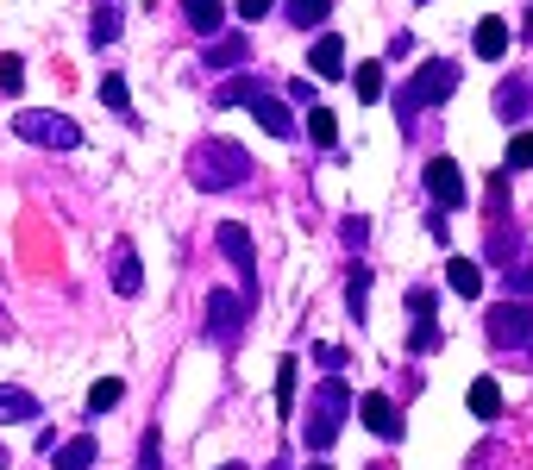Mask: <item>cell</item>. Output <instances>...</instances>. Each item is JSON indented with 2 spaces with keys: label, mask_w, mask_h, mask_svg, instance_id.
Here are the masks:
<instances>
[{
  "label": "cell",
  "mask_w": 533,
  "mask_h": 470,
  "mask_svg": "<svg viewBox=\"0 0 533 470\" xmlns=\"http://www.w3.org/2000/svg\"><path fill=\"white\" fill-rule=\"evenodd\" d=\"M120 395H126V383H120V376H101V383L88 389V414H107L113 402H120Z\"/></svg>",
  "instance_id": "23"
},
{
  "label": "cell",
  "mask_w": 533,
  "mask_h": 470,
  "mask_svg": "<svg viewBox=\"0 0 533 470\" xmlns=\"http://www.w3.org/2000/svg\"><path fill=\"white\" fill-rule=\"evenodd\" d=\"M508 19H477V32H471V51L483 57V63H496V57H508Z\"/></svg>",
  "instance_id": "11"
},
{
  "label": "cell",
  "mask_w": 533,
  "mask_h": 470,
  "mask_svg": "<svg viewBox=\"0 0 533 470\" xmlns=\"http://www.w3.org/2000/svg\"><path fill=\"white\" fill-rule=\"evenodd\" d=\"M0 333H7V308H0Z\"/></svg>",
  "instance_id": "36"
},
{
  "label": "cell",
  "mask_w": 533,
  "mask_h": 470,
  "mask_svg": "<svg viewBox=\"0 0 533 470\" xmlns=\"http://www.w3.org/2000/svg\"><path fill=\"white\" fill-rule=\"evenodd\" d=\"M189 182L207 188V195L245 188V182H251V157H245V145H233V138H207V145H195V151H189Z\"/></svg>",
  "instance_id": "1"
},
{
  "label": "cell",
  "mask_w": 533,
  "mask_h": 470,
  "mask_svg": "<svg viewBox=\"0 0 533 470\" xmlns=\"http://www.w3.org/2000/svg\"><path fill=\"white\" fill-rule=\"evenodd\" d=\"M471 414H477V420H502V389H496V376H477V383H471Z\"/></svg>",
  "instance_id": "17"
},
{
  "label": "cell",
  "mask_w": 533,
  "mask_h": 470,
  "mask_svg": "<svg viewBox=\"0 0 533 470\" xmlns=\"http://www.w3.org/2000/svg\"><path fill=\"white\" fill-rule=\"evenodd\" d=\"M446 289L465 295V301H477L483 295V270L471 264V257H452V264H446Z\"/></svg>",
  "instance_id": "14"
},
{
  "label": "cell",
  "mask_w": 533,
  "mask_h": 470,
  "mask_svg": "<svg viewBox=\"0 0 533 470\" xmlns=\"http://www.w3.org/2000/svg\"><path fill=\"white\" fill-rule=\"evenodd\" d=\"M258 88H264V76H233V82H226V88L214 94V101H220V107H239V101H251Z\"/></svg>",
  "instance_id": "27"
},
{
  "label": "cell",
  "mask_w": 533,
  "mask_h": 470,
  "mask_svg": "<svg viewBox=\"0 0 533 470\" xmlns=\"http://www.w3.org/2000/svg\"><path fill=\"white\" fill-rule=\"evenodd\" d=\"M220 470H245V464H220Z\"/></svg>",
  "instance_id": "38"
},
{
  "label": "cell",
  "mask_w": 533,
  "mask_h": 470,
  "mask_svg": "<svg viewBox=\"0 0 533 470\" xmlns=\"http://www.w3.org/2000/svg\"><path fill=\"white\" fill-rule=\"evenodd\" d=\"M345 308H352V320H364V308H370V270L364 264L352 270V282H345Z\"/></svg>",
  "instance_id": "22"
},
{
  "label": "cell",
  "mask_w": 533,
  "mask_h": 470,
  "mask_svg": "<svg viewBox=\"0 0 533 470\" xmlns=\"http://www.w3.org/2000/svg\"><path fill=\"white\" fill-rule=\"evenodd\" d=\"M527 107H533V88H527L521 76H508V82L496 88V113H502V120H527Z\"/></svg>",
  "instance_id": "13"
},
{
  "label": "cell",
  "mask_w": 533,
  "mask_h": 470,
  "mask_svg": "<svg viewBox=\"0 0 533 470\" xmlns=\"http://www.w3.org/2000/svg\"><path fill=\"white\" fill-rule=\"evenodd\" d=\"M345 414H352V389H345V376H327L308 402V420H301L308 452H333V439L345 433Z\"/></svg>",
  "instance_id": "2"
},
{
  "label": "cell",
  "mask_w": 533,
  "mask_h": 470,
  "mask_svg": "<svg viewBox=\"0 0 533 470\" xmlns=\"http://www.w3.org/2000/svg\"><path fill=\"white\" fill-rule=\"evenodd\" d=\"M508 163H515V170H533V132H515V138H508Z\"/></svg>",
  "instance_id": "32"
},
{
  "label": "cell",
  "mask_w": 533,
  "mask_h": 470,
  "mask_svg": "<svg viewBox=\"0 0 533 470\" xmlns=\"http://www.w3.org/2000/svg\"><path fill=\"white\" fill-rule=\"evenodd\" d=\"M0 414H13V420H38V402H32L26 389H7V383H0Z\"/></svg>",
  "instance_id": "24"
},
{
  "label": "cell",
  "mask_w": 533,
  "mask_h": 470,
  "mask_svg": "<svg viewBox=\"0 0 533 470\" xmlns=\"http://www.w3.org/2000/svg\"><path fill=\"white\" fill-rule=\"evenodd\" d=\"M0 470H7V445H0Z\"/></svg>",
  "instance_id": "37"
},
{
  "label": "cell",
  "mask_w": 533,
  "mask_h": 470,
  "mask_svg": "<svg viewBox=\"0 0 533 470\" xmlns=\"http://www.w3.org/2000/svg\"><path fill=\"white\" fill-rule=\"evenodd\" d=\"M358 101H383V63H358Z\"/></svg>",
  "instance_id": "28"
},
{
  "label": "cell",
  "mask_w": 533,
  "mask_h": 470,
  "mask_svg": "<svg viewBox=\"0 0 533 470\" xmlns=\"http://www.w3.org/2000/svg\"><path fill=\"white\" fill-rule=\"evenodd\" d=\"M101 107H113V113H126V120H132V88H126L120 69H107V76H101Z\"/></svg>",
  "instance_id": "20"
},
{
  "label": "cell",
  "mask_w": 533,
  "mask_h": 470,
  "mask_svg": "<svg viewBox=\"0 0 533 470\" xmlns=\"http://www.w3.org/2000/svg\"><path fill=\"white\" fill-rule=\"evenodd\" d=\"M245 107H251V120H258V126H264L270 138H295V132H301V126H295V113H289L283 101H276L270 88H258V94H251Z\"/></svg>",
  "instance_id": "9"
},
{
  "label": "cell",
  "mask_w": 533,
  "mask_h": 470,
  "mask_svg": "<svg viewBox=\"0 0 533 470\" xmlns=\"http://www.w3.org/2000/svg\"><path fill=\"white\" fill-rule=\"evenodd\" d=\"M88 38H95V44H113V38H120V7H113V0L95 13V32H88Z\"/></svg>",
  "instance_id": "30"
},
{
  "label": "cell",
  "mask_w": 533,
  "mask_h": 470,
  "mask_svg": "<svg viewBox=\"0 0 533 470\" xmlns=\"http://www.w3.org/2000/svg\"><path fill=\"white\" fill-rule=\"evenodd\" d=\"M308 138H314V145H333V138H339V126H333L327 107H308Z\"/></svg>",
  "instance_id": "29"
},
{
  "label": "cell",
  "mask_w": 533,
  "mask_h": 470,
  "mask_svg": "<svg viewBox=\"0 0 533 470\" xmlns=\"http://www.w3.org/2000/svg\"><path fill=\"white\" fill-rule=\"evenodd\" d=\"M214 245H220L226 257H233V270L245 276V301L258 308V245H251V232H245L239 220H226V226L214 232Z\"/></svg>",
  "instance_id": "7"
},
{
  "label": "cell",
  "mask_w": 533,
  "mask_h": 470,
  "mask_svg": "<svg viewBox=\"0 0 533 470\" xmlns=\"http://www.w3.org/2000/svg\"><path fill=\"white\" fill-rule=\"evenodd\" d=\"M138 470H164V445H157V433H145V445H138Z\"/></svg>",
  "instance_id": "33"
},
{
  "label": "cell",
  "mask_w": 533,
  "mask_h": 470,
  "mask_svg": "<svg viewBox=\"0 0 533 470\" xmlns=\"http://www.w3.org/2000/svg\"><path fill=\"white\" fill-rule=\"evenodd\" d=\"M113 289H120V295L145 289V270H138V251L132 245H120V257H113Z\"/></svg>",
  "instance_id": "16"
},
{
  "label": "cell",
  "mask_w": 533,
  "mask_h": 470,
  "mask_svg": "<svg viewBox=\"0 0 533 470\" xmlns=\"http://www.w3.org/2000/svg\"><path fill=\"white\" fill-rule=\"evenodd\" d=\"M26 88V63L19 57H0V94H19Z\"/></svg>",
  "instance_id": "31"
},
{
  "label": "cell",
  "mask_w": 533,
  "mask_h": 470,
  "mask_svg": "<svg viewBox=\"0 0 533 470\" xmlns=\"http://www.w3.org/2000/svg\"><path fill=\"white\" fill-rule=\"evenodd\" d=\"M101 458V445H95V433H82V439H69L63 452H57V470H88Z\"/></svg>",
  "instance_id": "18"
},
{
  "label": "cell",
  "mask_w": 533,
  "mask_h": 470,
  "mask_svg": "<svg viewBox=\"0 0 533 470\" xmlns=\"http://www.w3.org/2000/svg\"><path fill=\"white\" fill-rule=\"evenodd\" d=\"M433 345H439V326H433V314H414V333H408V351H414V358H427Z\"/></svg>",
  "instance_id": "25"
},
{
  "label": "cell",
  "mask_w": 533,
  "mask_h": 470,
  "mask_svg": "<svg viewBox=\"0 0 533 470\" xmlns=\"http://www.w3.org/2000/svg\"><path fill=\"white\" fill-rule=\"evenodd\" d=\"M521 351H527V358H533V339H527V345H521Z\"/></svg>",
  "instance_id": "39"
},
{
  "label": "cell",
  "mask_w": 533,
  "mask_h": 470,
  "mask_svg": "<svg viewBox=\"0 0 533 470\" xmlns=\"http://www.w3.org/2000/svg\"><path fill=\"white\" fill-rule=\"evenodd\" d=\"M508 282H515L521 295H533V264H521V270H508Z\"/></svg>",
  "instance_id": "35"
},
{
  "label": "cell",
  "mask_w": 533,
  "mask_h": 470,
  "mask_svg": "<svg viewBox=\"0 0 533 470\" xmlns=\"http://www.w3.org/2000/svg\"><path fill=\"white\" fill-rule=\"evenodd\" d=\"M527 339H533V308H521V301H496V308H490V345L521 351Z\"/></svg>",
  "instance_id": "8"
},
{
  "label": "cell",
  "mask_w": 533,
  "mask_h": 470,
  "mask_svg": "<svg viewBox=\"0 0 533 470\" xmlns=\"http://www.w3.org/2000/svg\"><path fill=\"white\" fill-rule=\"evenodd\" d=\"M295 358H283V364H276V408H283V414H295Z\"/></svg>",
  "instance_id": "26"
},
{
  "label": "cell",
  "mask_w": 533,
  "mask_h": 470,
  "mask_svg": "<svg viewBox=\"0 0 533 470\" xmlns=\"http://www.w3.org/2000/svg\"><path fill=\"white\" fill-rule=\"evenodd\" d=\"M308 470H327V464H308Z\"/></svg>",
  "instance_id": "40"
},
{
  "label": "cell",
  "mask_w": 533,
  "mask_h": 470,
  "mask_svg": "<svg viewBox=\"0 0 533 470\" xmlns=\"http://www.w3.org/2000/svg\"><path fill=\"white\" fill-rule=\"evenodd\" d=\"M176 7H182V19H189L195 32H220V26H226V7H220V0H176Z\"/></svg>",
  "instance_id": "15"
},
{
  "label": "cell",
  "mask_w": 533,
  "mask_h": 470,
  "mask_svg": "<svg viewBox=\"0 0 533 470\" xmlns=\"http://www.w3.org/2000/svg\"><path fill=\"white\" fill-rule=\"evenodd\" d=\"M276 7V0H239V19H264Z\"/></svg>",
  "instance_id": "34"
},
{
  "label": "cell",
  "mask_w": 533,
  "mask_h": 470,
  "mask_svg": "<svg viewBox=\"0 0 533 470\" xmlns=\"http://www.w3.org/2000/svg\"><path fill=\"white\" fill-rule=\"evenodd\" d=\"M452 88H458V63H446V57L421 63V69H414V76L396 88V113H402V126L414 120V113H427V107H439V101H452Z\"/></svg>",
  "instance_id": "3"
},
{
  "label": "cell",
  "mask_w": 533,
  "mask_h": 470,
  "mask_svg": "<svg viewBox=\"0 0 533 470\" xmlns=\"http://www.w3.org/2000/svg\"><path fill=\"white\" fill-rule=\"evenodd\" d=\"M251 314H258V308H251V301L245 295H226V289H207V339H214V345H226V351H233L239 345V333H245V320Z\"/></svg>",
  "instance_id": "5"
},
{
  "label": "cell",
  "mask_w": 533,
  "mask_h": 470,
  "mask_svg": "<svg viewBox=\"0 0 533 470\" xmlns=\"http://www.w3.org/2000/svg\"><path fill=\"white\" fill-rule=\"evenodd\" d=\"M13 132L26 138V145H51V151H76L82 145V126L69 120V113H44V107H26L13 120Z\"/></svg>",
  "instance_id": "4"
},
{
  "label": "cell",
  "mask_w": 533,
  "mask_h": 470,
  "mask_svg": "<svg viewBox=\"0 0 533 470\" xmlns=\"http://www.w3.org/2000/svg\"><path fill=\"white\" fill-rule=\"evenodd\" d=\"M245 51H251V44H245V32H233V38H220L214 51H207V69H233V63H245Z\"/></svg>",
  "instance_id": "21"
},
{
  "label": "cell",
  "mask_w": 533,
  "mask_h": 470,
  "mask_svg": "<svg viewBox=\"0 0 533 470\" xmlns=\"http://www.w3.org/2000/svg\"><path fill=\"white\" fill-rule=\"evenodd\" d=\"M270 470H289V464H270Z\"/></svg>",
  "instance_id": "41"
},
{
  "label": "cell",
  "mask_w": 533,
  "mask_h": 470,
  "mask_svg": "<svg viewBox=\"0 0 533 470\" xmlns=\"http://www.w3.org/2000/svg\"><path fill=\"white\" fill-rule=\"evenodd\" d=\"M358 414H364V427L377 433V439H402V414H396V402H389V395H364Z\"/></svg>",
  "instance_id": "10"
},
{
  "label": "cell",
  "mask_w": 533,
  "mask_h": 470,
  "mask_svg": "<svg viewBox=\"0 0 533 470\" xmlns=\"http://www.w3.org/2000/svg\"><path fill=\"white\" fill-rule=\"evenodd\" d=\"M327 19H333V0H289V26L308 32V26H327Z\"/></svg>",
  "instance_id": "19"
},
{
  "label": "cell",
  "mask_w": 533,
  "mask_h": 470,
  "mask_svg": "<svg viewBox=\"0 0 533 470\" xmlns=\"http://www.w3.org/2000/svg\"><path fill=\"white\" fill-rule=\"evenodd\" d=\"M308 69H314V76H339V69H345V38H339V32L314 38V51H308Z\"/></svg>",
  "instance_id": "12"
},
{
  "label": "cell",
  "mask_w": 533,
  "mask_h": 470,
  "mask_svg": "<svg viewBox=\"0 0 533 470\" xmlns=\"http://www.w3.org/2000/svg\"><path fill=\"white\" fill-rule=\"evenodd\" d=\"M421 182H427V195H433L439 214H452V207H465V201H471V182H465V170H458L452 157H433L427 170H421Z\"/></svg>",
  "instance_id": "6"
}]
</instances>
